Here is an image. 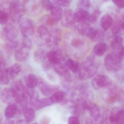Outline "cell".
Instances as JSON below:
<instances>
[{"instance_id":"cell-30","label":"cell","mask_w":124,"mask_h":124,"mask_svg":"<svg viewBox=\"0 0 124 124\" xmlns=\"http://www.w3.org/2000/svg\"><path fill=\"white\" fill-rule=\"evenodd\" d=\"M105 37V35L102 30L99 29L94 30L90 37L91 41L95 42H101Z\"/></svg>"},{"instance_id":"cell-16","label":"cell","mask_w":124,"mask_h":124,"mask_svg":"<svg viewBox=\"0 0 124 124\" xmlns=\"http://www.w3.org/2000/svg\"><path fill=\"white\" fill-rule=\"evenodd\" d=\"M0 93V99L3 102L8 104L16 103V99L10 88H4Z\"/></svg>"},{"instance_id":"cell-34","label":"cell","mask_w":124,"mask_h":124,"mask_svg":"<svg viewBox=\"0 0 124 124\" xmlns=\"http://www.w3.org/2000/svg\"><path fill=\"white\" fill-rule=\"evenodd\" d=\"M72 38L71 39L70 43L72 47L75 48H79L82 47L84 44L83 39L80 37L76 35H71Z\"/></svg>"},{"instance_id":"cell-15","label":"cell","mask_w":124,"mask_h":124,"mask_svg":"<svg viewBox=\"0 0 124 124\" xmlns=\"http://www.w3.org/2000/svg\"><path fill=\"white\" fill-rule=\"evenodd\" d=\"M22 66L19 63H15L6 69V74L10 80H13L22 71Z\"/></svg>"},{"instance_id":"cell-38","label":"cell","mask_w":124,"mask_h":124,"mask_svg":"<svg viewBox=\"0 0 124 124\" xmlns=\"http://www.w3.org/2000/svg\"><path fill=\"white\" fill-rule=\"evenodd\" d=\"M85 107L90 109V114L92 117L95 119H97L100 116V110L98 107L93 105L89 107L88 105H87L85 106Z\"/></svg>"},{"instance_id":"cell-22","label":"cell","mask_w":124,"mask_h":124,"mask_svg":"<svg viewBox=\"0 0 124 124\" xmlns=\"http://www.w3.org/2000/svg\"><path fill=\"white\" fill-rule=\"evenodd\" d=\"M109 121L112 123L123 124L124 122L123 110L119 111L116 113H112L109 116Z\"/></svg>"},{"instance_id":"cell-4","label":"cell","mask_w":124,"mask_h":124,"mask_svg":"<svg viewBox=\"0 0 124 124\" xmlns=\"http://www.w3.org/2000/svg\"><path fill=\"white\" fill-rule=\"evenodd\" d=\"M18 36L17 29L11 23L3 25L0 30V38L6 42H12L16 40Z\"/></svg>"},{"instance_id":"cell-25","label":"cell","mask_w":124,"mask_h":124,"mask_svg":"<svg viewBox=\"0 0 124 124\" xmlns=\"http://www.w3.org/2000/svg\"><path fill=\"white\" fill-rule=\"evenodd\" d=\"M123 40L122 38L120 36H115L112 40L111 43V46L115 53H118L120 50L123 46Z\"/></svg>"},{"instance_id":"cell-17","label":"cell","mask_w":124,"mask_h":124,"mask_svg":"<svg viewBox=\"0 0 124 124\" xmlns=\"http://www.w3.org/2000/svg\"><path fill=\"white\" fill-rule=\"evenodd\" d=\"M47 58L51 63L55 65L61 63L62 57L58 51L53 50L47 53Z\"/></svg>"},{"instance_id":"cell-41","label":"cell","mask_w":124,"mask_h":124,"mask_svg":"<svg viewBox=\"0 0 124 124\" xmlns=\"http://www.w3.org/2000/svg\"><path fill=\"white\" fill-rule=\"evenodd\" d=\"M42 3L43 8L47 11H50L54 7L53 3L50 0H42Z\"/></svg>"},{"instance_id":"cell-18","label":"cell","mask_w":124,"mask_h":124,"mask_svg":"<svg viewBox=\"0 0 124 124\" xmlns=\"http://www.w3.org/2000/svg\"><path fill=\"white\" fill-rule=\"evenodd\" d=\"M26 94L28 104L34 107L39 100V93L34 88H27Z\"/></svg>"},{"instance_id":"cell-3","label":"cell","mask_w":124,"mask_h":124,"mask_svg":"<svg viewBox=\"0 0 124 124\" xmlns=\"http://www.w3.org/2000/svg\"><path fill=\"white\" fill-rule=\"evenodd\" d=\"M10 22L11 23L19 22L25 13L23 3L19 0L10 1Z\"/></svg>"},{"instance_id":"cell-37","label":"cell","mask_w":124,"mask_h":124,"mask_svg":"<svg viewBox=\"0 0 124 124\" xmlns=\"http://www.w3.org/2000/svg\"><path fill=\"white\" fill-rule=\"evenodd\" d=\"M101 14V12L99 9H95L91 14H89L87 21L91 23H94L99 18Z\"/></svg>"},{"instance_id":"cell-13","label":"cell","mask_w":124,"mask_h":124,"mask_svg":"<svg viewBox=\"0 0 124 124\" xmlns=\"http://www.w3.org/2000/svg\"><path fill=\"white\" fill-rule=\"evenodd\" d=\"M74 13L71 9H66L63 12L61 19V24L64 27H73L75 22L73 19Z\"/></svg>"},{"instance_id":"cell-7","label":"cell","mask_w":124,"mask_h":124,"mask_svg":"<svg viewBox=\"0 0 124 124\" xmlns=\"http://www.w3.org/2000/svg\"><path fill=\"white\" fill-rule=\"evenodd\" d=\"M10 1L9 0H0V25L11 23Z\"/></svg>"},{"instance_id":"cell-28","label":"cell","mask_w":124,"mask_h":124,"mask_svg":"<svg viewBox=\"0 0 124 124\" xmlns=\"http://www.w3.org/2000/svg\"><path fill=\"white\" fill-rule=\"evenodd\" d=\"M34 58L37 63H42L47 58V53L42 49H38L34 52Z\"/></svg>"},{"instance_id":"cell-48","label":"cell","mask_w":124,"mask_h":124,"mask_svg":"<svg viewBox=\"0 0 124 124\" xmlns=\"http://www.w3.org/2000/svg\"><path fill=\"white\" fill-rule=\"evenodd\" d=\"M48 121V119H47L46 117H44L42 119L40 122H41V123H47V122Z\"/></svg>"},{"instance_id":"cell-26","label":"cell","mask_w":124,"mask_h":124,"mask_svg":"<svg viewBox=\"0 0 124 124\" xmlns=\"http://www.w3.org/2000/svg\"><path fill=\"white\" fill-rule=\"evenodd\" d=\"M63 10L61 7L55 6L50 11V16L57 24L61 21L63 14Z\"/></svg>"},{"instance_id":"cell-24","label":"cell","mask_w":124,"mask_h":124,"mask_svg":"<svg viewBox=\"0 0 124 124\" xmlns=\"http://www.w3.org/2000/svg\"><path fill=\"white\" fill-rule=\"evenodd\" d=\"M18 110V106L16 103L8 104L5 110V116L6 118L11 119L17 114Z\"/></svg>"},{"instance_id":"cell-35","label":"cell","mask_w":124,"mask_h":124,"mask_svg":"<svg viewBox=\"0 0 124 124\" xmlns=\"http://www.w3.org/2000/svg\"><path fill=\"white\" fill-rule=\"evenodd\" d=\"M54 69L55 71L60 75L66 76L69 74V71L66 65L60 63L54 65Z\"/></svg>"},{"instance_id":"cell-21","label":"cell","mask_w":124,"mask_h":124,"mask_svg":"<svg viewBox=\"0 0 124 124\" xmlns=\"http://www.w3.org/2000/svg\"><path fill=\"white\" fill-rule=\"evenodd\" d=\"M38 79L33 74H29L25 77L26 87L29 88H34L37 85Z\"/></svg>"},{"instance_id":"cell-47","label":"cell","mask_w":124,"mask_h":124,"mask_svg":"<svg viewBox=\"0 0 124 124\" xmlns=\"http://www.w3.org/2000/svg\"><path fill=\"white\" fill-rule=\"evenodd\" d=\"M6 63L0 59V69L5 68Z\"/></svg>"},{"instance_id":"cell-10","label":"cell","mask_w":124,"mask_h":124,"mask_svg":"<svg viewBox=\"0 0 124 124\" xmlns=\"http://www.w3.org/2000/svg\"><path fill=\"white\" fill-rule=\"evenodd\" d=\"M50 31L47 27L43 25L38 28L35 33V39L39 45L46 44L49 38Z\"/></svg>"},{"instance_id":"cell-6","label":"cell","mask_w":124,"mask_h":124,"mask_svg":"<svg viewBox=\"0 0 124 124\" xmlns=\"http://www.w3.org/2000/svg\"><path fill=\"white\" fill-rule=\"evenodd\" d=\"M19 29L22 37L30 38L35 33V23L33 21L29 18H22L20 19Z\"/></svg>"},{"instance_id":"cell-40","label":"cell","mask_w":124,"mask_h":124,"mask_svg":"<svg viewBox=\"0 0 124 124\" xmlns=\"http://www.w3.org/2000/svg\"><path fill=\"white\" fill-rule=\"evenodd\" d=\"M111 31L114 35H117L121 28V23L120 20L115 21L112 23L111 27Z\"/></svg>"},{"instance_id":"cell-45","label":"cell","mask_w":124,"mask_h":124,"mask_svg":"<svg viewBox=\"0 0 124 124\" xmlns=\"http://www.w3.org/2000/svg\"><path fill=\"white\" fill-rule=\"evenodd\" d=\"M112 1L119 8H124V0H112Z\"/></svg>"},{"instance_id":"cell-27","label":"cell","mask_w":124,"mask_h":124,"mask_svg":"<svg viewBox=\"0 0 124 124\" xmlns=\"http://www.w3.org/2000/svg\"><path fill=\"white\" fill-rule=\"evenodd\" d=\"M107 48L108 47L106 43L99 42L94 46L93 48V51L96 55L101 56L106 53Z\"/></svg>"},{"instance_id":"cell-14","label":"cell","mask_w":124,"mask_h":124,"mask_svg":"<svg viewBox=\"0 0 124 124\" xmlns=\"http://www.w3.org/2000/svg\"><path fill=\"white\" fill-rule=\"evenodd\" d=\"M78 30L80 34L90 38L94 30L90 24L85 21L79 23Z\"/></svg>"},{"instance_id":"cell-49","label":"cell","mask_w":124,"mask_h":124,"mask_svg":"<svg viewBox=\"0 0 124 124\" xmlns=\"http://www.w3.org/2000/svg\"><path fill=\"white\" fill-rule=\"evenodd\" d=\"M3 119V117L2 115V114L0 113V123H1L2 122Z\"/></svg>"},{"instance_id":"cell-2","label":"cell","mask_w":124,"mask_h":124,"mask_svg":"<svg viewBox=\"0 0 124 124\" xmlns=\"http://www.w3.org/2000/svg\"><path fill=\"white\" fill-rule=\"evenodd\" d=\"M123 59L116 53H111L107 55L104 59L105 68L109 71H118L122 69Z\"/></svg>"},{"instance_id":"cell-1","label":"cell","mask_w":124,"mask_h":124,"mask_svg":"<svg viewBox=\"0 0 124 124\" xmlns=\"http://www.w3.org/2000/svg\"><path fill=\"white\" fill-rule=\"evenodd\" d=\"M93 57H88L79 66V74L82 79H86L91 78L97 73V67Z\"/></svg>"},{"instance_id":"cell-43","label":"cell","mask_w":124,"mask_h":124,"mask_svg":"<svg viewBox=\"0 0 124 124\" xmlns=\"http://www.w3.org/2000/svg\"><path fill=\"white\" fill-rule=\"evenodd\" d=\"M68 123L69 124H79L80 123V122L77 117L71 116L68 118Z\"/></svg>"},{"instance_id":"cell-44","label":"cell","mask_w":124,"mask_h":124,"mask_svg":"<svg viewBox=\"0 0 124 124\" xmlns=\"http://www.w3.org/2000/svg\"><path fill=\"white\" fill-rule=\"evenodd\" d=\"M52 65L53 64L47 60V61L43 62V63L42 64V67L45 71H48L51 69Z\"/></svg>"},{"instance_id":"cell-50","label":"cell","mask_w":124,"mask_h":124,"mask_svg":"<svg viewBox=\"0 0 124 124\" xmlns=\"http://www.w3.org/2000/svg\"><path fill=\"white\" fill-rule=\"evenodd\" d=\"M1 90H0V93H1Z\"/></svg>"},{"instance_id":"cell-29","label":"cell","mask_w":124,"mask_h":124,"mask_svg":"<svg viewBox=\"0 0 124 124\" xmlns=\"http://www.w3.org/2000/svg\"><path fill=\"white\" fill-rule=\"evenodd\" d=\"M53 104L50 98H45L39 99L35 106L34 109L35 110H39L46 107L50 106Z\"/></svg>"},{"instance_id":"cell-19","label":"cell","mask_w":124,"mask_h":124,"mask_svg":"<svg viewBox=\"0 0 124 124\" xmlns=\"http://www.w3.org/2000/svg\"><path fill=\"white\" fill-rule=\"evenodd\" d=\"M89 13L87 11L82 9L78 10L74 14L73 19L75 23H79L85 21L87 20L89 15Z\"/></svg>"},{"instance_id":"cell-36","label":"cell","mask_w":124,"mask_h":124,"mask_svg":"<svg viewBox=\"0 0 124 124\" xmlns=\"http://www.w3.org/2000/svg\"><path fill=\"white\" fill-rule=\"evenodd\" d=\"M6 69H0V85H7L10 82V79L6 74Z\"/></svg>"},{"instance_id":"cell-32","label":"cell","mask_w":124,"mask_h":124,"mask_svg":"<svg viewBox=\"0 0 124 124\" xmlns=\"http://www.w3.org/2000/svg\"><path fill=\"white\" fill-rule=\"evenodd\" d=\"M64 93L62 91H57L51 95L50 99L53 103H56L62 102L64 98Z\"/></svg>"},{"instance_id":"cell-31","label":"cell","mask_w":124,"mask_h":124,"mask_svg":"<svg viewBox=\"0 0 124 124\" xmlns=\"http://www.w3.org/2000/svg\"><path fill=\"white\" fill-rule=\"evenodd\" d=\"M67 68L73 73L75 74L79 71V64L78 62L72 59H68L65 64Z\"/></svg>"},{"instance_id":"cell-20","label":"cell","mask_w":124,"mask_h":124,"mask_svg":"<svg viewBox=\"0 0 124 124\" xmlns=\"http://www.w3.org/2000/svg\"><path fill=\"white\" fill-rule=\"evenodd\" d=\"M22 113L24 117V120L27 123L32 122L35 117V109L31 107L27 106L23 109Z\"/></svg>"},{"instance_id":"cell-5","label":"cell","mask_w":124,"mask_h":124,"mask_svg":"<svg viewBox=\"0 0 124 124\" xmlns=\"http://www.w3.org/2000/svg\"><path fill=\"white\" fill-rule=\"evenodd\" d=\"M23 4L25 13L31 16L40 14L43 8L41 0H24Z\"/></svg>"},{"instance_id":"cell-9","label":"cell","mask_w":124,"mask_h":124,"mask_svg":"<svg viewBox=\"0 0 124 124\" xmlns=\"http://www.w3.org/2000/svg\"><path fill=\"white\" fill-rule=\"evenodd\" d=\"M31 50V48L19 43L14 53L16 59L20 62L26 61L29 58Z\"/></svg>"},{"instance_id":"cell-42","label":"cell","mask_w":124,"mask_h":124,"mask_svg":"<svg viewBox=\"0 0 124 124\" xmlns=\"http://www.w3.org/2000/svg\"><path fill=\"white\" fill-rule=\"evenodd\" d=\"M53 1L57 6L65 8L69 6L72 0H53Z\"/></svg>"},{"instance_id":"cell-11","label":"cell","mask_w":124,"mask_h":124,"mask_svg":"<svg viewBox=\"0 0 124 124\" xmlns=\"http://www.w3.org/2000/svg\"><path fill=\"white\" fill-rule=\"evenodd\" d=\"M111 81L105 75H99L95 77L91 81L93 88L95 90H98L109 85Z\"/></svg>"},{"instance_id":"cell-33","label":"cell","mask_w":124,"mask_h":124,"mask_svg":"<svg viewBox=\"0 0 124 124\" xmlns=\"http://www.w3.org/2000/svg\"><path fill=\"white\" fill-rule=\"evenodd\" d=\"M11 55L5 45H0V59L6 63L9 60Z\"/></svg>"},{"instance_id":"cell-8","label":"cell","mask_w":124,"mask_h":124,"mask_svg":"<svg viewBox=\"0 0 124 124\" xmlns=\"http://www.w3.org/2000/svg\"><path fill=\"white\" fill-rule=\"evenodd\" d=\"M37 86L42 93L47 96L51 95L59 89L58 86L51 85L42 78L38 79Z\"/></svg>"},{"instance_id":"cell-23","label":"cell","mask_w":124,"mask_h":124,"mask_svg":"<svg viewBox=\"0 0 124 124\" xmlns=\"http://www.w3.org/2000/svg\"><path fill=\"white\" fill-rule=\"evenodd\" d=\"M113 22L112 17L108 14H105L100 20V25L104 31H107L111 27Z\"/></svg>"},{"instance_id":"cell-46","label":"cell","mask_w":124,"mask_h":124,"mask_svg":"<svg viewBox=\"0 0 124 124\" xmlns=\"http://www.w3.org/2000/svg\"><path fill=\"white\" fill-rule=\"evenodd\" d=\"M4 123L5 124H15L16 123V120H14L11 119L6 118L5 121Z\"/></svg>"},{"instance_id":"cell-12","label":"cell","mask_w":124,"mask_h":124,"mask_svg":"<svg viewBox=\"0 0 124 124\" xmlns=\"http://www.w3.org/2000/svg\"><path fill=\"white\" fill-rule=\"evenodd\" d=\"M61 37L62 32L59 29H52L50 31V35L46 45L49 47L56 46L58 44Z\"/></svg>"},{"instance_id":"cell-39","label":"cell","mask_w":124,"mask_h":124,"mask_svg":"<svg viewBox=\"0 0 124 124\" xmlns=\"http://www.w3.org/2000/svg\"><path fill=\"white\" fill-rule=\"evenodd\" d=\"M91 5L90 0H79L77 3L78 9L87 11Z\"/></svg>"}]
</instances>
